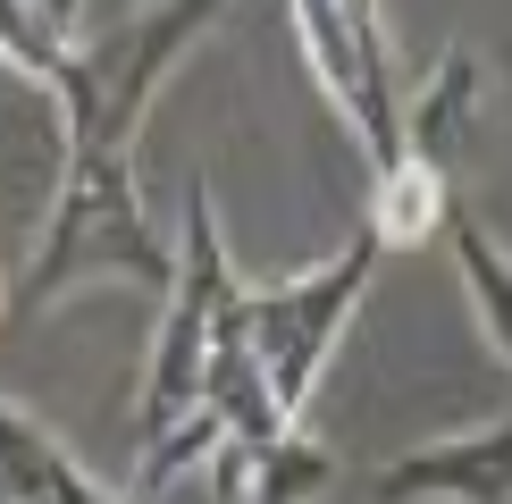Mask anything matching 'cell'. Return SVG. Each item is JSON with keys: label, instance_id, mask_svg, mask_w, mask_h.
Instances as JSON below:
<instances>
[{"label": "cell", "instance_id": "cell-1", "mask_svg": "<svg viewBox=\"0 0 512 504\" xmlns=\"http://www.w3.org/2000/svg\"><path fill=\"white\" fill-rule=\"evenodd\" d=\"M76 286H168V244L160 227L143 219V185H135V152H110V143H68V168H59V202L51 227H42L26 278L9 294L26 311L59 303Z\"/></svg>", "mask_w": 512, "mask_h": 504}, {"label": "cell", "instance_id": "cell-2", "mask_svg": "<svg viewBox=\"0 0 512 504\" xmlns=\"http://www.w3.org/2000/svg\"><path fill=\"white\" fill-rule=\"evenodd\" d=\"M370 278H378V236L353 227L319 269H303V278H286V286H236V294H227L219 336L244 345V362L261 370V387H269V404H277L286 429L303 420V404L319 395V378H328L336 345H345V328H353Z\"/></svg>", "mask_w": 512, "mask_h": 504}, {"label": "cell", "instance_id": "cell-3", "mask_svg": "<svg viewBox=\"0 0 512 504\" xmlns=\"http://www.w3.org/2000/svg\"><path fill=\"white\" fill-rule=\"evenodd\" d=\"M244 278L227 269L219 244V210H210V185L194 177L185 194V244H168V286H160V328L152 353H143V395H135V437L152 446L160 429H177L185 412H202V362L210 336H219V311Z\"/></svg>", "mask_w": 512, "mask_h": 504}, {"label": "cell", "instance_id": "cell-4", "mask_svg": "<svg viewBox=\"0 0 512 504\" xmlns=\"http://www.w3.org/2000/svg\"><path fill=\"white\" fill-rule=\"evenodd\" d=\"M286 26L303 42L319 93L336 101V118L370 152V177H387L403 160V93H395V68H387V17L370 0H294Z\"/></svg>", "mask_w": 512, "mask_h": 504}, {"label": "cell", "instance_id": "cell-5", "mask_svg": "<svg viewBox=\"0 0 512 504\" xmlns=\"http://www.w3.org/2000/svg\"><path fill=\"white\" fill-rule=\"evenodd\" d=\"M378 504H504V420L395 454L378 471Z\"/></svg>", "mask_w": 512, "mask_h": 504}, {"label": "cell", "instance_id": "cell-6", "mask_svg": "<svg viewBox=\"0 0 512 504\" xmlns=\"http://www.w3.org/2000/svg\"><path fill=\"white\" fill-rule=\"evenodd\" d=\"M0 504H126V496H110L34 412L0 395Z\"/></svg>", "mask_w": 512, "mask_h": 504}, {"label": "cell", "instance_id": "cell-7", "mask_svg": "<svg viewBox=\"0 0 512 504\" xmlns=\"http://www.w3.org/2000/svg\"><path fill=\"white\" fill-rule=\"evenodd\" d=\"M210 471H219V496H236V504H319L336 488V454L303 429L261 437V446H219Z\"/></svg>", "mask_w": 512, "mask_h": 504}, {"label": "cell", "instance_id": "cell-8", "mask_svg": "<svg viewBox=\"0 0 512 504\" xmlns=\"http://www.w3.org/2000/svg\"><path fill=\"white\" fill-rule=\"evenodd\" d=\"M471 110H479V59L471 51H445L437 68L420 76V93H403V160L445 177V160H454Z\"/></svg>", "mask_w": 512, "mask_h": 504}, {"label": "cell", "instance_id": "cell-9", "mask_svg": "<svg viewBox=\"0 0 512 504\" xmlns=\"http://www.w3.org/2000/svg\"><path fill=\"white\" fill-rule=\"evenodd\" d=\"M0 59H9L26 84H42V93H68L76 84V9H42V0H0Z\"/></svg>", "mask_w": 512, "mask_h": 504}, {"label": "cell", "instance_id": "cell-10", "mask_svg": "<svg viewBox=\"0 0 512 504\" xmlns=\"http://www.w3.org/2000/svg\"><path fill=\"white\" fill-rule=\"evenodd\" d=\"M445 236H454V269H462V294H471V311H479V336H487V353H512V286H504V252L479 236V219L462 202H445Z\"/></svg>", "mask_w": 512, "mask_h": 504}, {"label": "cell", "instance_id": "cell-11", "mask_svg": "<svg viewBox=\"0 0 512 504\" xmlns=\"http://www.w3.org/2000/svg\"><path fill=\"white\" fill-rule=\"evenodd\" d=\"M445 202H454V185H445L437 168L395 160L387 177L370 185V236H378V252H387V244H420V236H437V227H445Z\"/></svg>", "mask_w": 512, "mask_h": 504}, {"label": "cell", "instance_id": "cell-12", "mask_svg": "<svg viewBox=\"0 0 512 504\" xmlns=\"http://www.w3.org/2000/svg\"><path fill=\"white\" fill-rule=\"evenodd\" d=\"M219 446H227L219 420H210V412H185L177 429H160L152 446H143V471H135V496H126V504H152L160 488H177L185 471H202V462L219 454Z\"/></svg>", "mask_w": 512, "mask_h": 504}, {"label": "cell", "instance_id": "cell-13", "mask_svg": "<svg viewBox=\"0 0 512 504\" xmlns=\"http://www.w3.org/2000/svg\"><path fill=\"white\" fill-rule=\"evenodd\" d=\"M0 294H9V278H0Z\"/></svg>", "mask_w": 512, "mask_h": 504}]
</instances>
